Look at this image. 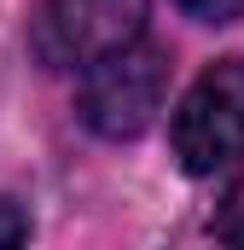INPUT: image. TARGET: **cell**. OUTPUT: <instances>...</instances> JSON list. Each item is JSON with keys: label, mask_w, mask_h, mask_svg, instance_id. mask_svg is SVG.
Segmentation results:
<instances>
[{"label": "cell", "mask_w": 244, "mask_h": 250, "mask_svg": "<svg viewBox=\"0 0 244 250\" xmlns=\"http://www.w3.org/2000/svg\"><path fill=\"white\" fill-rule=\"evenodd\" d=\"M175 157L186 175H215L233 157H244V64L221 59L186 87L181 111L169 123Z\"/></svg>", "instance_id": "2"}, {"label": "cell", "mask_w": 244, "mask_h": 250, "mask_svg": "<svg viewBox=\"0 0 244 250\" xmlns=\"http://www.w3.org/2000/svg\"><path fill=\"white\" fill-rule=\"evenodd\" d=\"M163 93H169V53L134 35L128 47H117V53H105L81 70L76 111L105 140H134L157 123Z\"/></svg>", "instance_id": "1"}, {"label": "cell", "mask_w": 244, "mask_h": 250, "mask_svg": "<svg viewBox=\"0 0 244 250\" xmlns=\"http://www.w3.org/2000/svg\"><path fill=\"white\" fill-rule=\"evenodd\" d=\"M145 29V0H41L29 47L47 70H87Z\"/></svg>", "instance_id": "3"}, {"label": "cell", "mask_w": 244, "mask_h": 250, "mask_svg": "<svg viewBox=\"0 0 244 250\" xmlns=\"http://www.w3.org/2000/svg\"><path fill=\"white\" fill-rule=\"evenodd\" d=\"M23 239H29V221H23V209L0 198V250H6V245H23Z\"/></svg>", "instance_id": "6"}, {"label": "cell", "mask_w": 244, "mask_h": 250, "mask_svg": "<svg viewBox=\"0 0 244 250\" xmlns=\"http://www.w3.org/2000/svg\"><path fill=\"white\" fill-rule=\"evenodd\" d=\"M215 233L244 245V169H233V181L221 192V209H215Z\"/></svg>", "instance_id": "4"}, {"label": "cell", "mask_w": 244, "mask_h": 250, "mask_svg": "<svg viewBox=\"0 0 244 250\" xmlns=\"http://www.w3.org/2000/svg\"><path fill=\"white\" fill-rule=\"evenodd\" d=\"M181 12H192L198 23H239L244 0H181Z\"/></svg>", "instance_id": "5"}]
</instances>
